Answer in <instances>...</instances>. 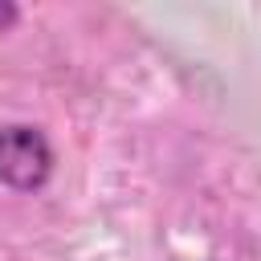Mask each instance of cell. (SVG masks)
Listing matches in <instances>:
<instances>
[{
  "label": "cell",
  "instance_id": "cell-2",
  "mask_svg": "<svg viewBox=\"0 0 261 261\" xmlns=\"http://www.w3.org/2000/svg\"><path fill=\"white\" fill-rule=\"evenodd\" d=\"M12 20H16V8L12 4H0V29H8Z\"/></svg>",
  "mask_w": 261,
  "mask_h": 261
},
{
  "label": "cell",
  "instance_id": "cell-1",
  "mask_svg": "<svg viewBox=\"0 0 261 261\" xmlns=\"http://www.w3.org/2000/svg\"><path fill=\"white\" fill-rule=\"evenodd\" d=\"M53 171V147L37 126H8L0 130V184L16 192H33Z\"/></svg>",
  "mask_w": 261,
  "mask_h": 261
}]
</instances>
